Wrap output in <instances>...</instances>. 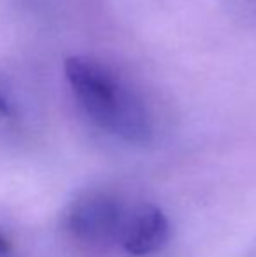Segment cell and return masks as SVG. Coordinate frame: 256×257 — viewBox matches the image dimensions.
<instances>
[{
  "label": "cell",
  "mask_w": 256,
  "mask_h": 257,
  "mask_svg": "<svg viewBox=\"0 0 256 257\" xmlns=\"http://www.w3.org/2000/svg\"><path fill=\"white\" fill-rule=\"evenodd\" d=\"M128 205L104 191H92L68 205L63 227L75 241L90 247L118 243Z\"/></svg>",
  "instance_id": "obj_2"
},
{
  "label": "cell",
  "mask_w": 256,
  "mask_h": 257,
  "mask_svg": "<svg viewBox=\"0 0 256 257\" xmlns=\"http://www.w3.org/2000/svg\"><path fill=\"white\" fill-rule=\"evenodd\" d=\"M168 236L170 224L163 210L153 203H137L125 213L116 245L132 257H147L160 252Z\"/></svg>",
  "instance_id": "obj_3"
},
{
  "label": "cell",
  "mask_w": 256,
  "mask_h": 257,
  "mask_svg": "<svg viewBox=\"0 0 256 257\" xmlns=\"http://www.w3.org/2000/svg\"><path fill=\"white\" fill-rule=\"evenodd\" d=\"M63 74L75 103L93 126L128 144L153 139V117L146 102L111 65L75 54L65 60Z\"/></svg>",
  "instance_id": "obj_1"
},
{
  "label": "cell",
  "mask_w": 256,
  "mask_h": 257,
  "mask_svg": "<svg viewBox=\"0 0 256 257\" xmlns=\"http://www.w3.org/2000/svg\"><path fill=\"white\" fill-rule=\"evenodd\" d=\"M11 115H13V105H11L6 91H4L2 82H0V117H11Z\"/></svg>",
  "instance_id": "obj_4"
},
{
  "label": "cell",
  "mask_w": 256,
  "mask_h": 257,
  "mask_svg": "<svg viewBox=\"0 0 256 257\" xmlns=\"http://www.w3.org/2000/svg\"><path fill=\"white\" fill-rule=\"evenodd\" d=\"M13 255V245L7 240L4 233H0V257H11Z\"/></svg>",
  "instance_id": "obj_5"
}]
</instances>
